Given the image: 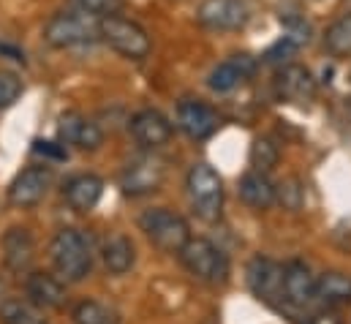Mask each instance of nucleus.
<instances>
[{
    "label": "nucleus",
    "mask_w": 351,
    "mask_h": 324,
    "mask_svg": "<svg viewBox=\"0 0 351 324\" xmlns=\"http://www.w3.org/2000/svg\"><path fill=\"white\" fill-rule=\"evenodd\" d=\"M49 259L55 273L66 281V284H80L85 281L93 270V251H90V240L80 232V229H60L52 243H49Z\"/></svg>",
    "instance_id": "obj_1"
},
{
    "label": "nucleus",
    "mask_w": 351,
    "mask_h": 324,
    "mask_svg": "<svg viewBox=\"0 0 351 324\" xmlns=\"http://www.w3.org/2000/svg\"><path fill=\"white\" fill-rule=\"evenodd\" d=\"M185 194L196 218L213 224L223 210V180L210 163H193L185 174Z\"/></svg>",
    "instance_id": "obj_2"
},
{
    "label": "nucleus",
    "mask_w": 351,
    "mask_h": 324,
    "mask_svg": "<svg viewBox=\"0 0 351 324\" xmlns=\"http://www.w3.org/2000/svg\"><path fill=\"white\" fill-rule=\"evenodd\" d=\"M44 41L52 49H71V47L93 44L98 41V19L77 8L58 11L44 25Z\"/></svg>",
    "instance_id": "obj_3"
},
{
    "label": "nucleus",
    "mask_w": 351,
    "mask_h": 324,
    "mask_svg": "<svg viewBox=\"0 0 351 324\" xmlns=\"http://www.w3.org/2000/svg\"><path fill=\"white\" fill-rule=\"evenodd\" d=\"M98 38L128 60H145L153 49L147 30L120 14H109V16L98 19Z\"/></svg>",
    "instance_id": "obj_4"
},
{
    "label": "nucleus",
    "mask_w": 351,
    "mask_h": 324,
    "mask_svg": "<svg viewBox=\"0 0 351 324\" xmlns=\"http://www.w3.org/2000/svg\"><path fill=\"white\" fill-rule=\"evenodd\" d=\"M180 262L196 281L223 284L229 278V256L207 238H191L180 248Z\"/></svg>",
    "instance_id": "obj_5"
},
{
    "label": "nucleus",
    "mask_w": 351,
    "mask_h": 324,
    "mask_svg": "<svg viewBox=\"0 0 351 324\" xmlns=\"http://www.w3.org/2000/svg\"><path fill=\"white\" fill-rule=\"evenodd\" d=\"M139 227L147 235V240L156 248H161L164 253H180V248L191 240L188 221L167 207H153V210L142 213Z\"/></svg>",
    "instance_id": "obj_6"
},
{
    "label": "nucleus",
    "mask_w": 351,
    "mask_h": 324,
    "mask_svg": "<svg viewBox=\"0 0 351 324\" xmlns=\"http://www.w3.org/2000/svg\"><path fill=\"white\" fill-rule=\"evenodd\" d=\"M167 177V166L158 156L142 153L120 169V191L125 196H147L161 188Z\"/></svg>",
    "instance_id": "obj_7"
},
{
    "label": "nucleus",
    "mask_w": 351,
    "mask_h": 324,
    "mask_svg": "<svg viewBox=\"0 0 351 324\" xmlns=\"http://www.w3.org/2000/svg\"><path fill=\"white\" fill-rule=\"evenodd\" d=\"M251 11L245 0H202L196 8V22L215 33L243 30Z\"/></svg>",
    "instance_id": "obj_8"
},
{
    "label": "nucleus",
    "mask_w": 351,
    "mask_h": 324,
    "mask_svg": "<svg viewBox=\"0 0 351 324\" xmlns=\"http://www.w3.org/2000/svg\"><path fill=\"white\" fill-rule=\"evenodd\" d=\"M55 174L49 166H27L8 185V202L14 207H36L52 188Z\"/></svg>",
    "instance_id": "obj_9"
},
{
    "label": "nucleus",
    "mask_w": 351,
    "mask_h": 324,
    "mask_svg": "<svg viewBox=\"0 0 351 324\" xmlns=\"http://www.w3.org/2000/svg\"><path fill=\"white\" fill-rule=\"evenodd\" d=\"M218 112L196 98H182L177 104V128L193 142L210 139L218 131Z\"/></svg>",
    "instance_id": "obj_10"
},
{
    "label": "nucleus",
    "mask_w": 351,
    "mask_h": 324,
    "mask_svg": "<svg viewBox=\"0 0 351 324\" xmlns=\"http://www.w3.org/2000/svg\"><path fill=\"white\" fill-rule=\"evenodd\" d=\"M275 93L280 101H289V104H311L316 98V80L311 69L300 63H286L275 74Z\"/></svg>",
    "instance_id": "obj_11"
},
{
    "label": "nucleus",
    "mask_w": 351,
    "mask_h": 324,
    "mask_svg": "<svg viewBox=\"0 0 351 324\" xmlns=\"http://www.w3.org/2000/svg\"><path fill=\"white\" fill-rule=\"evenodd\" d=\"M128 131H131V137L136 139V145L145 148V150H158V148H164V145L172 139V134H175L172 123H169L158 109H142V112H136V115L131 117V123H128Z\"/></svg>",
    "instance_id": "obj_12"
},
{
    "label": "nucleus",
    "mask_w": 351,
    "mask_h": 324,
    "mask_svg": "<svg viewBox=\"0 0 351 324\" xmlns=\"http://www.w3.org/2000/svg\"><path fill=\"white\" fill-rule=\"evenodd\" d=\"M280 300L294 305V308H305L316 300V275L308 270V264L302 262H289L283 267V289H280Z\"/></svg>",
    "instance_id": "obj_13"
},
{
    "label": "nucleus",
    "mask_w": 351,
    "mask_h": 324,
    "mask_svg": "<svg viewBox=\"0 0 351 324\" xmlns=\"http://www.w3.org/2000/svg\"><path fill=\"white\" fill-rule=\"evenodd\" d=\"M25 294L30 303H36L38 308H49V311H60L69 300V292H66V281L52 275V273H30L27 281H25Z\"/></svg>",
    "instance_id": "obj_14"
},
{
    "label": "nucleus",
    "mask_w": 351,
    "mask_h": 324,
    "mask_svg": "<svg viewBox=\"0 0 351 324\" xmlns=\"http://www.w3.org/2000/svg\"><path fill=\"white\" fill-rule=\"evenodd\" d=\"M248 286L251 292L264 300V303H275L280 300V289H283V264L267 259V256H254L248 264Z\"/></svg>",
    "instance_id": "obj_15"
},
{
    "label": "nucleus",
    "mask_w": 351,
    "mask_h": 324,
    "mask_svg": "<svg viewBox=\"0 0 351 324\" xmlns=\"http://www.w3.org/2000/svg\"><path fill=\"white\" fill-rule=\"evenodd\" d=\"M58 134L63 145H74L80 150H98L104 145V131L98 123L88 120L80 112H66L58 123Z\"/></svg>",
    "instance_id": "obj_16"
},
{
    "label": "nucleus",
    "mask_w": 351,
    "mask_h": 324,
    "mask_svg": "<svg viewBox=\"0 0 351 324\" xmlns=\"http://www.w3.org/2000/svg\"><path fill=\"white\" fill-rule=\"evenodd\" d=\"M0 248H3V264L11 270V273H27L33 259H36V240L30 235V229L25 227H11L3 240H0Z\"/></svg>",
    "instance_id": "obj_17"
},
{
    "label": "nucleus",
    "mask_w": 351,
    "mask_h": 324,
    "mask_svg": "<svg viewBox=\"0 0 351 324\" xmlns=\"http://www.w3.org/2000/svg\"><path fill=\"white\" fill-rule=\"evenodd\" d=\"M101 194H104V180L90 172L69 177L63 185V199L74 213H90L101 202Z\"/></svg>",
    "instance_id": "obj_18"
},
{
    "label": "nucleus",
    "mask_w": 351,
    "mask_h": 324,
    "mask_svg": "<svg viewBox=\"0 0 351 324\" xmlns=\"http://www.w3.org/2000/svg\"><path fill=\"white\" fill-rule=\"evenodd\" d=\"M251 74H254V60H251L248 55H234V58L218 63V66L210 71L207 84H210V90H215V93H229V90H234L243 80H248Z\"/></svg>",
    "instance_id": "obj_19"
},
{
    "label": "nucleus",
    "mask_w": 351,
    "mask_h": 324,
    "mask_svg": "<svg viewBox=\"0 0 351 324\" xmlns=\"http://www.w3.org/2000/svg\"><path fill=\"white\" fill-rule=\"evenodd\" d=\"M240 199L248 205V207H254V210H267V207H272L275 205V199H278V188H275V183L264 174V172H248V174H243V180H240Z\"/></svg>",
    "instance_id": "obj_20"
},
{
    "label": "nucleus",
    "mask_w": 351,
    "mask_h": 324,
    "mask_svg": "<svg viewBox=\"0 0 351 324\" xmlns=\"http://www.w3.org/2000/svg\"><path fill=\"white\" fill-rule=\"evenodd\" d=\"M101 259H104V267L112 275H125L136 262V251H134V243L125 235L114 232L101 245Z\"/></svg>",
    "instance_id": "obj_21"
},
{
    "label": "nucleus",
    "mask_w": 351,
    "mask_h": 324,
    "mask_svg": "<svg viewBox=\"0 0 351 324\" xmlns=\"http://www.w3.org/2000/svg\"><path fill=\"white\" fill-rule=\"evenodd\" d=\"M316 300L324 305H349L351 303V278L343 273H324L316 278Z\"/></svg>",
    "instance_id": "obj_22"
},
{
    "label": "nucleus",
    "mask_w": 351,
    "mask_h": 324,
    "mask_svg": "<svg viewBox=\"0 0 351 324\" xmlns=\"http://www.w3.org/2000/svg\"><path fill=\"white\" fill-rule=\"evenodd\" d=\"M0 324H49L44 316V308H38L30 300L5 297L0 300Z\"/></svg>",
    "instance_id": "obj_23"
},
{
    "label": "nucleus",
    "mask_w": 351,
    "mask_h": 324,
    "mask_svg": "<svg viewBox=\"0 0 351 324\" xmlns=\"http://www.w3.org/2000/svg\"><path fill=\"white\" fill-rule=\"evenodd\" d=\"M324 49L332 58H349L351 55V14H343L324 30Z\"/></svg>",
    "instance_id": "obj_24"
},
{
    "label": "nucleus",
    "mask_w": 351,
    "mask_h": 324,
    "mask_svg": "<svg viewBox=\"0 0 351 324\" xmlns=\"http://www.w3.org/2000/svg\"><path fill=\"white\" fill-rule=\"evenodd\" d=\"M74 324H120V314L98 300H82L74 311H71Z\"/></svg>",
    "instance_id": "obj_25"
},
{
    "label": "nucleus",
    "mask_w": 351,
    "mask_h": 324,
    "mask_svg": "<svg viewBox=\"0 0 351 324\" xmlns=\"http://www.w3.org/2000/svg\"><path fill=\"white\" fill-rule=\"evenodd\" d=\"M280 159V150H278V145L269 139V137H259V139H254V145H251V166L256 169V172H269L275 163Z\"/></svg>",
    "instance_id": "obj_26"
},
{
    "label": "nucleus",
    "mask_w": 351,
    "mask_h": 324,
    "mask_svg": "<svg viewBox=\"0 0 351 324\" xmlns=\"http://www.w3.org/2000/svg\"><path fill=\"white\" fill-rule=\"evenodd\" d=\"M275 188H278V199H275V202H280L286 210L297 213V210L302 207L305 191H302V185H300L297 177H291V180H286V183H280V185H275Z\"/></svg>",
    "instance_id": "obj_27"
},
{
    "label": "nucleus",
    "mask_w": 351,
    "mask_h": 324,
    "mask_svg": "<svg viewBox=\"0 0 351 324\" xmlns=\"http://www.w3.org/2000/svg\"><path fill=\"white\" fill-rule=\"evenodd\" d=\"M69 5L77 11H85L95 19H104L109 14H117L123 8V0H69Z\"/></svg>",
    "instance_id": "obj_28"
},
{
    "label": "nucleus",
    "mask_w": 351,
    "mask_h": 324,
    "mask_svg": "<svg viewBox=\"0 0 351 324\" xmlns=\"http://www.w3.org/2000/svg\"><path fill=\"white\" fill-rule=\"evenodd\" d=\"M22 95V80L11 71H0V112L16 104Z\"/></svg>",
    "instance_id": "obj_29"
},
{
    "label": "nucleus",
    "mask_w": 351,
    "mask_h": 324,
    "mask_svg": "<svg viewBox=\"0 0 351 324\" xmlns=\"http://www.w3.org/2000/svg\"><path fill=\"white\" fill-rule=\"evenodd\" d=\"M294 49H297V44H294L291 38H286V36H283L275 47H269V49L264 52V60H267V63H283Z\"/></svg>",
    "instance_id": "obj_30"
},
{
    "label": "nucleus",
    "mask_w": 351,
    "mask_h": 324,
    "mask_svg": "<svg viewBox=\"0 0 351 324\" xmlns=\"http://www.w3.org/2000/svg\"><path fill=\"white\" fill-rule=\"evenodd\" d=\"M305 324H343V319H341L335 311H330V305H327V311H316V314H311Z\"/></svg>",
    "instance_id": "obj_31"
},
{
    "label": "nucleus",
    "mask_w": 351,
    "mask_h": 324,
    "mask_svg": "<svg viewBox=\"0 0 351 324\" xmlns=\"http://www.w3.org/2000/svg\"><path fill=\"white\" fill-rule=\"evenodd\" d=\"M36 153H44V156H55V159H66L63 150H58L52 142H36Z\"/></svg>",
    "instance_id": "obj_32"
},
{
    "label": "nucleus",
    "mask_w": 351,
    "mask_h": 324,
    "mask_svg": "<svg viewBox=\"0 0 351 324\" xmlns=\"http://www.w3.org/2000/svg\"><path fill=\"white\" fill-rule=\"evenodd\" d=\"M0 294H3V284H0Z\"/></svg>",
    "instance_id": "obj_33"
}]
</instances>
